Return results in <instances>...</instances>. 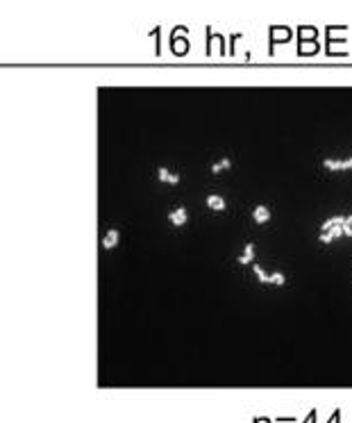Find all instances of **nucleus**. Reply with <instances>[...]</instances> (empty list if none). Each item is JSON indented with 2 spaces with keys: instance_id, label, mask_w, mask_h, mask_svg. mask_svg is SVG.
Returning a JSON list of instances; mask_svg holds the SVG:
<instances>
[{
  "instance_id": "1",
  "label": "nucleus",
  "mask_w": 352,
  "mask_h": 423,
  "mask_svg": "<svg viewBox=\"0 0 352 423\" xmlns=\"http://www.w3.org/2000/svg\"><path fill=\"white\" fill-rule=\"evenodd\" d=\"M255 275L259 278V282H264V284H284L286 282V278H284V273H280V271H275V273H266L259 264H255Z\"/></svg>"
},
{
  "instance_id": "2",
  "label": "nucleus",
  "mask_w": 352,
  "mask_h": 423,
  "mask_svg": "<svg viewBox=\"0 0 352 423\" xmlns=\"http://www.w3.org/2000/svg\"><path fill=\"white\" fill-rule=\"evenodd\" d=\"M323 166L327 171H348V169H352V157H348V160H323Z\"/></svg>"
},
{
  "instance_id": "3",
  "label": "nucleus",
  "mask_w": 352,
  "mask_h": 423,
  "mask_svg": "<svg viewBox=\"0 0 352 423\" xmlns=\"http://www.w3.org/2000/svg\"><path fill=\"white\" fill-rule=\"evenodd\" d=\"M187 219H189V212H187V207H182V205H180V207H175L171 214H168V221H171L175 228L184 225V223H187Z\"/></svg>"
},
{
  "instance_id": "4",
  "label": "nucleus",
  "mask_w": 352,
  "mask_h": 423,
  "mask_svg": "<svg viewBox=\"0 0 352 423\" xmlns=\"http://www.w3.org/2000/svg\"><path fill=\"white\" fill-rule=\"evenodd\" d=\"M252 219H255V223H268L271 221V209L266 205H257L252 209Z\"/></svg>"
},
{
  "instance_id": "5",
  "label": "nucleus",
  "mask_w": 352,
  "mask_h": 423,
  "mask_svg": "<svg viewBox=\"0 0 352 423\" xmlns=\"http://www.w3.org/2000/svg\"><path fill=\"white\" fill-rule=\"evenodd\" d=\"M207 207L209 209H213V212H223L225 209V198L223 196H218V193H211V196H207Z\"/></svg>"
},
{
  "instance_id": "6",
  "label": "nucleus",
  "mask_w": 352,
  "mask_h": 423,
  "mask_svg": "<svg viewBox=\"0 0 352 423\" xmlns=\"http://www.w3.org/2000/svg\"><path fill=\"white\" fill-rule=\"evenodd\" d=\"M157 177H159L161 182H166V184H177V182H180V175H177V173H171L168 169H159V171H157Z\"/></svg>"
},
{
  "instance_id": "7",
  "label": "nucleus",
  "mask_w": 352,
  "mask_h": 423,
  "mask_svg": "<svg viewBox=\"0 0 352 423\" xmlns=\"http://www.w3.org/2000/svg\"><path fill=\"white\" fill-rule=\"evenodd\" d=\"M118 239H121V232H118V230H109L105 237H102V246H105V248H116L118 246Z\"/></svg>"
},
{
  "instance_id": "8",
  "label": "nucleus",
  "mask_w": 352,
  "mask_h": 423,
  "mask_svg": "<svg viewBox=\"0 0 352 423\" xmlns=\"http://www.w3.org/2000/svg\"><path fill=\"white\" fill-rule=\"evenodd\" d=\"M255 262V244H248L243 255L239 257V264H252Z\"/></svg>"
},
{
  "instance_id": "9",
  "label": "nucleus",
  "mask_w": 352,
  "mask_h": 423,
  "mask_svg": "<svg viewBox=\"0 0 352 423\" xmlns=\"http://www.w3.org/2000/svg\"><path fill=\"white\" fill-rule=\"evenodd\" d=\"M229 166H232V162H229V160H220V162H216V164L211 166V173H216V175H218V173L227 171Z\"/></svg>"
},
{
  "instance_id": "10",
  "label": "nucleus",
  "mask_w": 352,
  "mask_h": 423,
  "mask_svg": "<svg viewBox=\"0 0 352 423\" xmlns=\"http://www.w3.org/2000/svg\"><path fill=\"white\" fill-rule=\"evenodd\" d=\"M320 241H323V244H332V235H327V232H320Z\"/></svg>"
},
{
  "instance_id": "11",
  "label": "nucleus",
  "mask_w": 352,
  "mask_h": 423,
  "mask_svg": "<svg viewBox=\"0 0 352 423\" xmlns=\"http://www.w3.org/2000/svg\"><path fill=\"white\" fill-rule=\"evenodd\" d=\"M343 228H350V230H352V214L346 216V221H343Z\"/></svg>"
}]
</instances>
